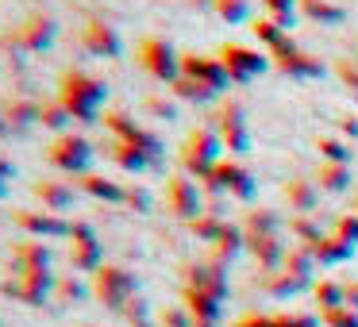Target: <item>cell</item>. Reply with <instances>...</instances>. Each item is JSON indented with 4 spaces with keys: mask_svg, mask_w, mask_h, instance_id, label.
<instances>
[{
    "mask_svg": "<svg viewBox=\"0 0 358 327\" xmlns=\"http://www.w3.org/2000/svg\"><path fill=\"white\" fill-rule=\"evenodd\" d=\"M281 193H285V201H289V212H296V216H308L320 201V185L308 177H289Z\"/></svg>",
    "mask_w": 358,
    "mask_h": 327,
    "instance_id": "e0dca14e",
    "label": "cell"
},
{
    "mask_svg": "<svg viewBox=\"0 0 358 327\" xmlns=\"http://www.w3.org/2000/svg\"><path fill=\"white\" fill-rule=\"evenodd\" d=\"M170 96L181 104H212L216 101V93H212L208 85H201V81H193V78H178L170 85Z\"/></svg>",
    "mask_w": 358,
    "mask_h": 327,
    "instance_id": "4316f807",
    "label": "cell"
},
{
    "mask_svg": "<svg viewBox=\"0 0 358 327\" xmlns=\"http://www.w3.org/2000/svg\"><path fill=\"white\" fill-rule=\"evenodd\" d=\"M247 31L255 35V39L262 43V47H266V54H270V50H278L281 43L289 39V31L278 24V20H270V16H258V20H250V27H247Z\"/></svg>",
    "mask_w": 358,
    "mask_h": 327,
    "instance_id": "d4e9b609",
    "label": "cell"
},
{
    "mask_svg": "<svg viewBox=\"0 0 358 327\" xmlns=\"http://www.w3.org/2000/svg\"><path fill=\"white\" fill-rule=\"evenodd\" d=\"M181 78H193L201 85H208L216 96H224L231 89V78H227L224 62L216 54H196V50H181Z\"/></svg>",
    "mask_w": 358,
    "mask_h": 327,
    "instance_id": "9c48e42d",
    "label": "cell"
},
{
    "mask_svg": "<svg viewBox=\"0 0 358 327\" xmlns=\"http://www.w3.org/2000/svg\"><path fill=\"white\" fill-rule=\"evenodd\" d=\"M216 58L224 62L231 85H247V81H255L258 73L273 70V62H270V54H266V50L243 47V43H224V47L216 50Z\"/></svg>",
    "mask_w": 358,
    "mask_h": 327,
    "instance_id": "8992f818",
    "label": "cell"
},
{
    "mask_svg": "<svg viewBox=\"0 0 358 327\" xmlns=\"http://www.w3.org/2000/svg\"><path fill=\"white\" fill-rule=\"evenodd\" d=\"M339 135L343 139H358V116H343L339 119Z\"/></svg>",
    "mask_w": 358,
    "mask_h": 327,
    "instance_id": "7bdbcfd3",
    "label": "cell"
},
{
    "mask_svg": "<svg viewBox=\"0 0 358 327\" xmlns=\"http://www.w3.org/2000/svg\"><path fill=\"white\" fill-rule=\"evenodd\" d=\"M243 235L247 239H262V235H281V216L273 208H250L243 216Z\"/></svg>",
    "mask_w": 358,
    "mask_h": 327,
    "instance_id": "7402d4cb",
    "label": "cell"
},
{
    "mask_svg": "<svg viewBox=\"0 0 358 327\" xmlns=\"http://www.w3.org/2000/svg\"><path fill=\"white\" fill-rule=\"evenodd\" d=\"M224 158V143H220L216 127L212 124H201L193 127V131L181 139V150H178V162H181V173L193 181H208L212 170H216V162Z\"/></svg>",
    "mask_w": 358,
    "mask_h": 327,
    "instance_id": "7a4b0ae2",
    "label": "cell"
},
{
    "mask_svg": "<svg viewBox=\"0 0 358 327\" xmlns=\"http://www.w3.org/2000/svg\"><path fill=\"white\" fill-rule=\"evenodd\" d=\"M247 247V235H243V224H227L224 227V235H220L216 242H212V250H216V258L220 262H231L239 250Z\"/></svg>",
    "mask_w": 358,
    "mask_h": 327,
    "instance_id": "f1b7e54d",
    "label": "cell"
},
{
    "mask_svg": "<svg viewBox=\"0 0 358 327\" xmlns=\"http://www.w3.org/2000/svg\"><path fill=\"white\" fill-rule=\"evenodd\" d=\"M289 227H293V231H296V235H301V239H304V247L320 239V231H316V227H312V219H308V216H296V219H293V224H289Z\"/></svg>",
    "mask_w": 358,
    "mask_h": 327,
    "instance_id": "60d3db41",
    "label": "cell"
},
{
    "mask_svg": "<svg viewBox=\"0 0 358 327\" xmlns=\"http://www.w3.org/2000/svg\"><path fill=\"white\" fill-rule=\"evenodd\" d=\"M12 31H16L24 54H47V50L55 47V39H58V24H55V16H47V12H31V16H24Z\"/></svg>",
    "mask_w": 358,
    "mask_h": 327,
    "instance_id": "8fae6325",
    "label": "cell"
},
{
    "mask_svg": "<svg viewBox=\"0 0 358 327\" xmlns=\"http://www.w3.org/2000/svg\"><path fill=\"white\" fill-rule=\"evenodd\" d=\"M335 235L355 247V242H358V216H355V212H343V216L335 219Z\"/></svg>",
    "mask_w": 358,
    "mask_h": 327,
    "instance_id": "f35d334b",
    "label": "cell"
},
{
    "mask_svg": "<svg viewBox=\"0 0 358 327\" xmlns=\"http://www.w3.org/2000/svg\"><path fill=\"white\" fill-rule=\"evenodd\" d=\"M124 204L131 212H147L150 208V193L143 185H127V196H124Z\"/></svg>",
    "mask_w": 358,
    "mask_h": 327,
    "instance_id": "ab89813d",
    "label": "cell"
},
{
    "mask_svg": "<svg viewBox=\"0 0 358 327\" xmlns=\"http://www.w3.org/2000/svg\"><path fill=\"white\" fill-rule=\"evenodd\" d=\"M224 227H227L224 216H212V212H204V216H196L193 224H189V231H193L201 242H216L220 235H224Z\"/></svg>",
    "mask_w": 358,
    "mask_h": 327,
    "instance_id": "836d02e7",
    "label": "cell"
},
{
    "mask_svg": "<svg viewBox=\"0 0 358 327\" xmlns=\"http://www.w3.org/2000/svg\"><path fill=\"white\" fill-rule=\"evenodd\" d=\"M270 62H273V70H278V73H285V78H293V81H316V78H324V73H327L324 58L301 50L293 35H289L278 50H270Z\"/></svg>",
    "mask_w": 358,
    "mask_h": 327,
    "instance_id": "52a82bcc",
    "label": "cell"
},
{
    "mask_svg": "<svg viewBox=\"0 0 358 327\" xmlns=\"http://www.w3.org/2000/svg\"><path fill=\"white\" fill-rule=\"evenodd\" d=\"M16 262L24 266V273H31V270H47V262H50V250L43 247V242H20L16 250Z\"/></svg>",
    "mask_w": 358,
    "mask_h": 327,
    "instance_id": "4dcf8cb0",
    "label": "cell"
},
{
    "mask_svg": "<svg viewBox=\"0 0 358 327\" xmlns=\"http://www.w3.org/2000/svg\"><path fill=\"white\" fill-rule=\"evenodd\" d=\"M0 154H4V150H0Z\"/></svg>",
    "mask_w": 358,
    "mask_h": 327,
    "instance_id": "c3c4849f",
    "label": "cell"
},
{
    "mask_svg": "<svg viewBox=\"0 0 358 327\" xmlns=\"http://www.w3.org/2000/svg\"><path fill=\"white\" fill-rule=\"evenodd\" d=\"M73 193H78L73 181H62V177H35L31 181V196L43 204V212H55V216L73 204Z\"/></svg>",
    "mask_w": 358,
    "mask_h": 327,
    "instance_id": "4fadbf2b",
    "label": "cell"
},
{
    "mask_svg": "<svg viewBox=\"0 0 358 327\" xmlns=\"http://www.w3.org/2000/svg\"><path fill=\"white\" fill-rule=\"evenodd\" d=\"M320 185V193H347L350 181H355V173H350V166H335V162H320L316 166V177H312Z\"/></svg>",
    "mask_w": 358,
    "mask_h": 327,
    "instance_id": "603a6c76",
    "label": "cell"
},
{
    "mask_svg": "<svg viewBox=\"0 0 358 327\" xmlns=\"http://www.w3.org/2000/svg\"><path fill=\"white\" fill-rule=\"evenodd\" d=\"M93 143L85 139V135L78 131H66V135H55L47 147V162L55 166L58 173H70V177H81V173H89V166H93Z\"/></svg>",
    "mask_w": 358,
    "mask_h": 327,
    "instance_id": "5b68a950",
    "label": "cell"
},
{
    "mask_svg": "<svg viewBox=\"0 0 358 327\" xmlns=\"http://www.w3.org/2000/svg\"><path fill=\"white\" fill-rule=\"evenodd\" d=\"M316 296H324V300L331 304L335 296H339V289H335V285H320V289H316Z\"/></svg>",
    "mask_w": 358,
    "mask_h": 327,
    "instance_id": "ee69618b",
    "label": "cell"
},
{
    "mask_svg": "<svg viewBox=\"0 0 358 327\" xmlns=\"http://www.w3.org/2000/svg\"><path fill=\"white\" fill-rule=\"evenodd\" d=\"M166 201H170V212L185 224H193L196 216H204V189L196 185L185 173H173L166 177Z\"/></svg>",
    "mask_w": 358,
    "mask_h": 327,
    "instance_id": "30bf717a",
    "label": "cell"
},
{
    "mask_svg": "<svg viewBox=\"0 0 358 327\" xmlns=\"http://www.w3.org/2000/svg\"><path fill=\"white\" fill-rule=\"evenodd\" d=\"M350 212H355V216H358V196H355V201H350Z\"/></svg>",
    "mask_w": 358,
    "mask_h": 327,
    "instance_id": "7dc6e473",
    "label": "cell"
},
{
    "mask_svg": "<svg viewBox=\"0 0 358 327\" xmlns=\"http://www.w3.org/2000/svg\"><path fill=\"white\" fill-rule=\"evenodd\" d=\"M212 127H216L227 158H243L250 150V124H247V108H243L239 96H224V101L216 104Z\"/></svg>",
    "mask_w": 358,
    "mask_h": 327,
    "instance_id": "3957f363",
    "label": "cell"
},
{
    "mask_svg": "<svg viewBox=\"0 0 358 327\" xmlns=\"http://www.w3.org/2000/svg\"><path fill=\"white\" fill-rule=\"evenodd\" d=\"M247 250H250V254H255L258 262L266 266V270H270V266H278L281 258L289 254L285 242H281V235H262V239H247Z\"/></svg>",
    "mask_w": 358,
    "mask_h": 327,
    "instance_id": "484cf974",
    "label": "cell"
},
{
    "mask_svg": "<svg viewBox=\"0 0 358 327\" xmlns=\"http://www.w3.org/2000/svg\"><path fill=\"white\" fill-rule=\"evenodd\" d=\"M70 262L78 266V270H93V266L101 262V242H96V235L93 239H73Z\"/></svg>",
    "mask_w": 358,
    "mask_h": 327,
    "instance_id": "d6a6232c",
    "label": "cell"
},
{
    "mask_svg": "<svg viewBox=\"0 0 358 327\" xmlns=\"http://www.w3.org/2000/svg\"><path fill=\"white\" fill-rule=\"evenodd\" d=\"M8 135H12V131H8V119H4V108H0V143L8 139Z\"/></svg>",
    "mask_w": 358,
    "mask_h": 327,
    "instance_id": "bcb514c9",
    "label": "cell"
},
{
    "mask_svg": "<svg viewBox=\"0 0 358 327\" xmlns=\"http://www.w3.org/2000/svg\"><path fill=\"white\" fill-rule=\"evenodd\" d=\"M101 124H104V131H108L112 139H131L135 127H139V119H135L127 108H104L101 112Z\"/></svg>",
    "mask_w": 358,
    "mask_h": 327,
    "instance_id": "83f0119b",
    "label": "cell"
},
{
    "mask_svg": "<svg viewBox=\"0 0 358 327\" xmlns=\"http://www.w3.org/2000/svg\"><path fill=\"white\" fill-rule=\"evenodd\" d=\"M212 12H216L224 24H247L250 20V0H212Z\"/></svg>",
    "mask_w": 358,
    "mask_h": 327,
    "instance_id": "e575fe53",
    "label": "cell"
},
{
    "mask_svg": "<svg viewBox=\"0 0 358 327\" xmlns=\"http://www.w3.org/2000/svg\"><path fill=\"white\" fill-rule=\"evenodd\" d=\"M139 66H143V70H147L155 81L173 85V81L181 78V50H173L166 39L150 35V39L139 43Z\"/></svg>",
    "mask_w": 358,
    "mask_h": 327,
    "instance_id": "ba28073f",
    "label": "cell"
},
{
    "mask_svg": "<svg viewBox=\"0 0 358 327\" xmlns=\"http://www.w3.org/2000/svg\"><path fill=\"white\" fill-rule=\"evenodd\" d=\"M73 189L85 196H93V201H108V204H124L127 196V185H120V181L104 177V173H81V177H73Z\"/></svg>",
    "mask_w": 358,
    "mask_h": 327,
    "instance_id": "9a60e30c",
    "label": "cell"
},
{
    "mask_svg": "<svg viewBox=\"0 0 358 327\" xmlns=\"http://www.w3.org/2000/svg\"><path fill=\"white\" fill-rule=\"evenodd\" d=\"M108 158L124 173H143V170H150V166H158L155 158H147L139 147H135V143H124V139H112L108 143Z\"/></svg>",
    "mask_w": 358,
    "mask_h": 327,
    "instance_id": "d6986e66",
    "label": "cell"
},
{
    "mask_svg": "<svg viewBox=\"0 0 358 327\" xmlns=\"http://www.w3.org/2000/svg\"><path fill=\"white\" fill-rule=\"evenodd\" d=\"M70 124H73V116L66 112V104L58 96H39V127H47L55 135H66Z\"/></svg>",
    "mask_w": 358,
    "mask_h": 327,
    "instance_id": "44dd1931",
    "label": "cell"
},
{
    "mask_svg": "<svg viewBox=\"0 0 358 327\" xmlns=\"http://www.w3.org/2000/svg\"><path fill=\"white\" fill-rule=\"evenodd\" d=\"M81 47L89 50L93 58H120V50H124V43H120V31L108 24V20H85V27H81Z\"/></svg>",
    "mask_w": 358,
    "mask_h": 327,
    "instance_id": "7c38bea8",
    "label": "cell"
},
{
    "mask_svg": "<svg viewBox=\"0 0 358 327\" xmlns=\"http://www.w3.org/2000/svg\"><path fill=\"white\" fill-rule=\"evenodd\" d=\"M12 224L24 227L27 235H70V224H66L62 216H55V212H35V208H16L12 212Z\"/></svg>",
    "mask_w": 358,
    "mask_h": 327,
    "instance_id": "5bb4252c",
    "label": "cell"
},
{
    "mask_svg": "<svg viewBox=\"0 0 358 327\" xmlns=\"http://www.w3.org/2000/svg\"><path fill=\"white\" fill-rule=\"evenodd\" d=\"M143 112H147V116H155V119L173 124V119H178V101H173V96H166V93H150V96H143Z\"/></svg>",
    "mask_w": 358,
    "mask_h": 327,
    "instance_id": "1f68e13d",
    "label": "cell"
},
{
    "mask_svg": "<svg viewBox=\"0 0 358 327\" xmlns=\"http://www.w3.org/2000/svg\"><path fill=\"white\" fill-rule=\"evenodd\" d=\"M308 250H312V258H316V262H327V266L347 262V258L355 254V247H350V242H343L339 235H320L316 242H308Z\"/></svg>",
    "mask_w": 358,
    "mask_h": 327,
    "instance_id": "cb8c5ba5",
    "label": "cell"
},
{
    "mask_svg": "<svg viewBox=\"0 0 358 327\" xmlns=\"http://www.w3.org/2000/svg\"><path fill=\"white\" fill-rule=\"evenodd\" d=\"M296 8H301L304 20H312L320 27H339L347 20V8L335 4V0H296Z\"/></svg>",
    "mask_w": 358,
    "mask_h": 327,
    "instance_id": "ffe728a7",
    "label": "cell"
},
{
    "mask_svg": "<svg viewBox=\"0 0 358 327\" xmlns=\"http://www.w3.org/2000/svg\"><path fill=\"white\" fill-rule=\"evenodd\" d=\"M312 262H316V258H312V250L304 247H289V254H285V266H289V273H296V277H308V270H312Z\"/></svg>",
    "mask_w": 358,
    "mask_h": 327,
    "instance_id": "74e56055",
    "label": "cell"
},
{
    "mask_svg": "<svg viewBox=\"0 0 358 327\" xmlns=\"http://www.w3.org/2000/svg\"><path fill=\"white\" fill-rule=\"evenodd\" d=\"M12 173H16L12 158H8V154H0V201H4V196H8V189H12Z\"/></svg>",
    "mask_w": 358,
    "mask_h": 327,
    "instance_id": "b9f144b4",
    "label": "cell"
},
{
    "mask_svg": "<svg viewBox=\"0 0 358 327\" xmlns=\"http://www.w3.org/2000/svg\"><path fill=\"white\" fill-rule=\"evenodd\" d=\"M266 12H270V20H278L281 27H293L296 24V16H301V8H296V0H258Z\"/></svg>",
    "mask_w": 358,
    "mask_h": 327,
    "instance_id": "d590c367",
    "label": "cell"
},
{
    "mask_svg": "<svg viewBox=\"0 0 358 327\" xmlns=\"http://www.w3.org/2000/svg\"><path fill=\"white\" fill-rule=\"evenodd\" d=\"M335 78L343 81V89L350 93V101L358 104V54L355 58H339V62H335Z\"/></svg>",
    "mask_w": 358,
    "mask_h": 327,
    "instance_id": "8d00e7d4",
    "label": "cell"
},
{
    "mask_svg": "<svg viewBox=\"0 0 358 327\" xmlns=\"http://www.w3.org/2000/svg\"><path fill=\"white\" fill-rule=\"evenodd\" d=\"M316 150H320V162H335V166H350V162H355V150H350V143L331 139V135H320V139H316Z\"/></svg>",
    "mask_w": 358,
    "mask_h": 327,
    "instance_id": "f546056e",
    "label": "cell"
},
{
    "mask_svg": "<svg viewBox=\"0 0 358 327\" xmlns=\"http://www.w3.org/2000/svg\"><path fill=\"white\" fill-rule=\"evenodd\" d=\"M4 119L12 135H27L31 127H39V96H12L4 104Z\"/></svg>",
    "mask_w": 358,
    "mask_h": 327,
    "instance_id": "2e32d148",
    "label": "cell"
},
{
    "mask_svg": "<svg viewBox=\"0 0 358 327\" xmlns=\"http://www.w3.org/2000/svg\"><path fill=\"white\" fill-rule=\"evenodd\" d=\"M201 189H204V196H235V201H243V204H250L258 196L255 173H250L239 158H220L212 177L204 181Z\"/></svg>",
    "mask_w": 358,
    "mask_h": 327,
    "instance_id": "277c9868",
    "label": "cell"
},
{
    "mask_svg": "<svg viewBox=\"0 0 358 327\" xmlns=\"http://www.w3.org/2000/svg\"><path fill=\"white\" fill-rule=\"evenodd\" d=\"M58 101L66 104V112H70L78 124H101V104L108 101V85H104V78H96V73H85V70H62L58 73Z\"/></svg>",
    "mask_w": 358,
    "mask_h": 327,
    "instance_id": "6da1fadb",
    "label": "cell"
},
{
    "mask_svg": "<svg viewBox=\"0 0 358 327\" xmlns=\"http://www.w3.org/2000/svg\"><path fill=\"white\" fill-rule=\"evenodd\" d=\"M189 8H196V12H212V0H189Z\"/></svg>",
    "mask_w": 358,
    "mask_h": 327,
    "instance_id": "f6af8a7d",
    "label": "cell"
},
{
    "mask_svg": "<svg viewBox=\"0 0 358 327\" xmlns=\"http://www.w3.org/2000/svg\"><path fill=\"white\" fill-rule=\"evenodd\" d=\"M131 285H135L131 273L120 270V266H104V270L96 273V296H101V300H108V304H120Z\"/></svg>",
    "mask_w": 358,
    "mask_h": 327,
    "instance_id": "ac0fdd59",
    "label": "cell"
}]
</instances>
